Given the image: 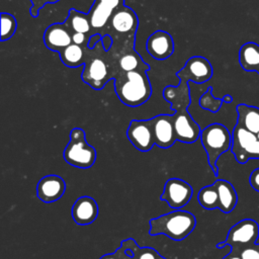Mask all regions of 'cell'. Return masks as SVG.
<instances>
[{"label":"cell","instance_id":"24","mask_svg":"<svg viewBox=\"0 0 259 259\" xmlns=\"http://www.w3.org/2000/svg\"><path fill=\"white\" fill-rule=\"evenodd\" d=\"M68 21L70 22L71 29L74 32L87 33L91 28L89 15L79 12L75 9H71L68 16Z\"/></svg>","mask_w":259,"mask_h":259},{"label":"cell","instance_id":"26","mask_svg":"<svg viewBox=\"0 0 259 259\" xmlns=\"http://www.w3.org/2000/svg\"><path fill=\"white\" fill-rule=\"evenodd\" d=\"M128 249L133 251L134 259H166L151 247H140L134 239H127Z\"/></svg>","mask_w":259,"mask_h":259},{"label":"cell","instance_id":"9","mask_svg":"<svg viewBox=\"0 0 259 259\" xmlns=\"http://www.w3.org/2000/svg\"><path fill=\"white\" fill-rule=\"evenodd\" d=\"M126 137L137 150L149 152L155 145L151 118L133 119L127 126Z\"/></svg>","mask_w":259,"mask_h":259},{"label":"cell","instance_id":"31","mask_svg":"<svg viewBox=\"0 0 259 259\" xmlns=\"http://www.w3.org/2000/svg\"><path fill=\"white\" fill-rule=\"evenodd\" d=\"M32 3V6L30 8V14L32 17H36L38 14L39 9H41L45 5L48 3H56L60 0H29Z\"/></svg>","mask_w":259,"mask_h":259},{"label":"cell","instance_id":"29","mask_svg":"<svg viewBox=\"0 0 259 259\" xmlns=\"http://www.w3.org/2000/svg\"><path fill=\"white\" fill-rule=\"evenodd\" d=\"M100 259H134L133 251L128 249L127 239L121 241L120 247H118L113 253L105 254Z\"/></svg>","mask_w":259,"mask_h":259},{"label":"cell","instance_id":"5","mask_svg":"<svg viewBox=\"0 0 259 259\" xmlns=\"http://www.w3.org/2000/svg\"><path fill=\"white\" fill-rule=\"evenodd\" d=\"M231 151L240 164H245L252 159H259V138L257 134L236 123L232 132Z\"/></svg>","mask_w":259,"mask_h":259},{"label":"cell","instance_id":"28","mask_svg":"<svg viewBox=\"0 0 259 259\" xmlns=\"http://www.w3.org/2000/svg\"><path fill=\"white\" fill-rule=\"evenodd\" d=\"M223 98H215L212 95V87H208L207 90L201 95L199 99V105L201 108L210 112H218L223 104Z\"/></svg>","mask_w":259,"mask_h":259},{"label":"cell","instance_id":"20","mask_svg":"<svg viewBox=\"0 0 259 259\" xmlns=\"http://www.w3.org/2000/svg\"><path fill=\"white\" fill-rule=\"evenodd\" d=\"M238 117L237 123L241 124L248 131L258 134L259 133V107L248 105L245 103L238 104L236 107Z\"/></svg>","mask_w":259,"mask_h":259},{"label":"cell","instance_id":"15","mask_svg":"<svg viewBox=\"0 0 259 259\" xmlns=\"http://www.w3.org/2000/svg\"><path fill=\"white\" fill-rule=\"evenodd\" d=\"M147 51L156 60H165L174 52L172 36L164 31L157 30L147 39Z\"/></svg>","mask_w":259,"mask_h":259},{"label":"cell","instance_id":"22","mask_svg":"<svg viewBox=\"0 0 259 259\" xmlns=\"http://www.w3.org/2000/svg\"><path fill=\"white\" fill-rule=\"evenodd\" d=\"M62 62L71 68H76L84 62V52L79 45L71 44L59 52Z\"/></svg>","mask_w":259,"mask_h":259},{"label":"cell","instance_id":"7","mask_svg":"<svg viewBox=\"0 0 259 259\" xmlns=\"http://www.w3.org/2000/svg\"><path fill=\"white\" fill-rule=\"evenodd\" d=\"M192 193L193 189L188 182L180 178H170L165 183L160 199L173 209H181L189 202Z\"/></svg>","mask_w":259,"mask_h":259},{"label":"cell","instance_id":"25","mask_svg":"<svg viewBox=\"0 0 259 259\" xmlns=\"http://www.w3.org/2000/svg\"><path fill=\"white\" fill-rule=\"evenodd\" d=\"M118 65L123 72L130 71H147L149 70V66L145 64L141 58L135 54H125L123 55L119 61Z\"/></svg>","mask_w":259,"mask_h":259},{"label":"cell","instance_id":"21","mask_svg":"<svg viewBox=\"0 0 259 259\" xmlns=\"http://www.w3.org/2000/svg\"><path fill=\"white\" fill-rule=\"evenodd\" d=\"M239 63L247 72H256L259 66V45L248 41L239 51Z\"/></svg>","mask_w":259,"mask_h":259},{"label":"cell","instance_id":"14","mask_svg":"<svg viewBox=\"0 0 259 259\" xmlns=\"http://www.w3.org/2000/svg\"><path fill=\"white\" fill-rule=\"evenodd\" d=\"M123 0H95L89 12L91 27L99 29L104 27L116 9L122 6Z\"/></svg>","mask_w":259,"mask_h":259},{"label":"cell","instance_id":"34","mask_svg":"<svg viewBox=\"0 0 259 259\" xmlns=\"http://www.w3.org/2000/svg\"><path fill=\"white\" fill-rule=\"evenodd\" d=\"M223 259H242V258H241V256H240L239 251L234 250V249H231L230 253H229L228 255H226Z\"/></svg>","mask_w":259,"mask_h":259},{"label":"cell","instance_id":"17","mask_svg":"<svg viewBox=\"0 0 259 259\" xmlns=\"http://www.w3.org/2000/svg\"><path fill=\"white\" fill-rule=\"evenodd\" d=\"M82 79L93 89H102L109 79L107 67L104 61L100 58L93 59L89 64L85 66V69L82 74Z\"/></svg>","mask_w":259,"mask_h":259},{"label":"cell","instance_id":"33","mask_svg":"<svg viewBox=\"0 0 259 259\" xmlns=\"http://www.w3.org/2000/svg\"><path fill=\"white\" fill-rule=\"evenodd\" d=\"M85 39H86V35L85 33H82V32H74L72 34V42L73 44H76V45H83L85 42Z\"/></svg>","mask_w":259,"mask_h":259},{"label":"cell","instance_id":"32","mask_svg":"<svg viewBox=\"0 0 259 259\" xmlns=\"http://www.w3.org/2000/svg\"><path fill=\"white\" fill-rule=\"evenodd\" d=\"M249 182L251 187L257 192H259V168H256L251 172Z\"/></svg>","mask_w":259,"mask_h":259},{"label":"cell","instance_id":"1","mask_svg":"<svg viewBox=\"0 0 259 259\" xmlns=\"http://www.w3.org/2000/svg\"><path fill=\"white\" fill-rule=\"evenodd\" d=\"M151 236L165 235L173 241H182L188 237L196 226L195 217L183 209H174L149 222Z\"/></svg>","mask_w":259,"mask_h":259},{"label":"cell","instance_id":"8","mask_svg":"<svg viewBox=\"0 0 259 259\" xmlns=\"http://www.w3.org/2000/svg\"><path fill=\"white\" fill-rule=\"evenodd\" d=\"M176 76L180 79L181 83H188L190 80L194 83L201 84L211 78L212 67L207 59L195 56L186 62L184 67L176 73Z\"/></svg>","mask_w":259,"mask_h":259},{"label":"cell","instance_id":"4","mask_svg":"<svg viewBox=\"0 0 259 259\" xmlns=\"http://www.w3.org/2000/svg\"><path fill=\"white\" fill-rule=\"evenodd\" d=\"M96 150L87 143L85 132L74 127L70 132V140L63 152L64 160L71 166L80 169L91 168L96 161Z\"/></svg>","mask_w":259,"mask_h":259},{"label":"cell","instance_id":"27","mask_svg":"<svg viewBox=\"0 0 259 259\" xmlns=\"http://www.w3.org/2000/svg\"><path fill=\"white\" fill-rule=\"evenodd\" d=\"M17 27L15 17L10 13H1V41H5L12 37Z\"/></svg>","mask_w":259,"mask_h":259},{"label":"cell","instance_id":"19","mask_svg":"<svg viewBox=\"0 0 259 259\" xmlns=\"http://www.w3.org/2000/svg\"><path fill=\"white\" fill-rule=\"evenodd\" d=\"M219 193V209L225 213L231 212L237 205L238 194L231 182L219 179L214 182Z\"/></svg>","mask_w":259,"mask_h":259},{"label":"cell","instance_id":"2","mask_svg":"<svg viewBox=\"0 0 259 259\" xmlns=\"http://www.w3.org/2000/svg\"><path fill=\"white\" fill-rule=\"evenodd\" d=\"M118 99L126 106L137 107L144 104L152 94V87L146 71L124 72L121 79L115 81Z\"/></svg>","mask_w":259,"mask_h":259},{"label":"cell","instance_id":"35","mask_svg":"<svg viewBox=\"0 0 259 259\" xmlns=\"http://www.w3.org/2000/svg\"><path fill=\"white\" fill-rule=\"evenodd\" d=\"M100 39H101V36H100L99 34H93V35L90 37L89 42H88L89 49H93L94 46H95V44H96V41H98V40H100Z\"/></svg>","mask_w":259,"mask_h":259},{"label":"cell","instance_id":"37","mask_svg":"<svg viewBox=\"0 0 259 259\" xmlns=\"http://www.w3.org/2000/svg\"><path fill=\"white\" fill-rule=\"evenodd\" d=\"M256 72L259 74V66H258V68H257V70H256Z\"/></svg>","mask_w":259,"mask_h":259},{"label":"cell","instance_id":"38","mask_svg":"<svg viewBox=\"0 0 259 259\" xmlns=\"http://www.w3.org/2000/svg\"><path fill=\"white\" fill-rule=\"evenodd\" d=\"M257 136H258V138H259V133H258V134H257Z\"/></svg>","mask_w":259,"mask_h":259},{"label":"cell","instance_id":"30","mask_svg":"<svg viewBox=\"0 0 259 259\" xmlns=\"http://www.w3.org/2000/svg\"><path fill=\"white\" fill-rule=\"evenodd\" d=\"M242 259H259V243H254L239 250Z\"/></svg>","mask_w":259,"mask_h":259},{"label":"cell","instance_id":"6","mask_svg":"<svg viewBox=\"0 0 259 259\" xmlns=\"http://www.w3.org/2000/svg\"><path fill=\"white\" fill-rule=\"evenodd\" d=\"M259 238V225L252 219H244L235 224L227 235L224 242L218 243L217 248L222 249L230 246L231 249L241 250L244 247L252 245L257 242Z\"/></svg>","mask_w":259,"mask_h":259},{"label":"cell","instance_id":"11","mask_svg":"<svg viewBox=\"0 0 259 259\" xmlns=\"http://www.w3.org/2000/svg\"><path fill=\"white\" fill-rule=\"evenodd\" d=\"M172 116L178 142L192 144L199 139L201 130L187 109L174 111Z\"/></svg>","mask_w":259,"mask_h":259},{"label":"cell","instance_id":"12","mask_svg":"<svg viewBox=\"0 0 259 259\" xmlns=\"http://www.w3.org/2000/svg\"><path fill=\"white\" fill-rule=\"evenodd\" d=\"M66 190V182L64 179L55 174L44 176L37 183L36 195L39 200L51 203L59 200Z\"/></svg>","mask_w":259,"mask_h":259},{"label":"cell","instance_id":"13","mask_svg":"<svg viewBox=\"0 0 259 259\" xmlns=\"http://www.w3.org/2000/svg\"><path fill=\"white\" fill-rule=\"evenodd\" d=\"M98 204L94 198L88 195L80 196L74 202L71 214L74 222L79 226L92 224L98 217Z\"/></svg>","mask_w":259,"mask_h":259},{"label":"cell","instance_id":"16","mask_svg":"<svg viewBox=\"0 0 259 259\" xmlns=\"http://www.w3.org/2000/svg\"><path fill=\"white\" fill-rule=\"evenodd\" d=\"M44 41L49 50L61 52L72 44V35L65 23H54L46 29Z\"/></svg>","mask_w":259,"mask_h":259},{"label":"cell","instance_id":"36","mask_svg":"<svg viewBox=\"0 0 259 259\" xmlns=\"http://www.w3.org/2000/svg\"><path fill=\"white\" fill-rule=\"evenodd\" d=\"M223 101L226 102V103H231L233 101V97L230 95V94H226L224 97H223Z\"/></svg>","mask_w":259,"mask_h":259},{"label":"cell","instance_id":"3","mask_svg":"<svg viewBox=\"0 0 259 259\" xmlns=\"http://www.w3.org/2000/svg\"><path fill=\"white\" fill-rule=\"evenodd\" d=\"M199 140L207 155V162L213 174L218 176L217 161L224 153L231 150L232 134L224 124L214 122L201 130Z\"/></svg>","mask_w":259,"mask_h":259},{"label":"cell","instance_id":"10","mask_svg":"<svg viewBox=\"0 0 259 259\" xmlns=\"http://www.w3.org/2000/svg\"><path fill=\"white\" fill-rule=\"evenodd\" d=\"M155 145L168 149L177 141L173 116L170 114H159L151 118Z\"/></svg>","mask_w":259,"mask_h":259},{"label":"cell","instance_id":"23","mask_svg":"<svg viewBox=\"0 0 259 259\" xmlns=\"http://www.w3.org/2000/svg\"><path fill=\"white\" fill-rule=\"evenodd\" d=\"M197 200L205 209L219 208V193L214 183L202 187L197 194Z\"/></svg>","mask_w":259,"mask_h":259},{"label":"cell","instance_id":"18","mask_svg":"<svg viewBox=\"0 0 259 259\" xmlns=\"http://www.w3.org/2000/svg\"><path fill=\"white\" fill-rule=\"evenodd\" d=\"M112 28L120 33L134 31L138 26V18L133 9L120 6L114 11L110 18Z\"/></svg>","mask_w":259,"mask_h":259}]
</instances>
